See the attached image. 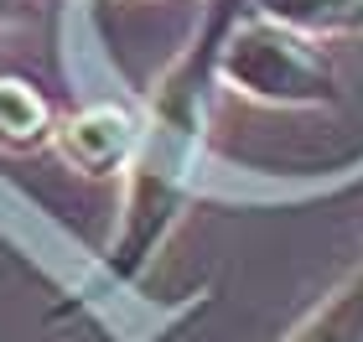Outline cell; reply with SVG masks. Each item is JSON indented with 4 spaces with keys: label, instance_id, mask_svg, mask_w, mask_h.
I'll return each instance as SVG.
<instances>
[{
    "label": "cell",
    "instance_id": "obj_1",
    "mask_svg": "<svg viewBox=\"0 0 363 342\" xmlns=\"http://www.w3.org/2000/svg\"><path fill=\"white\" fill-rule=\"evenodd\" d=\"M218 84L239 89L244 99L286 104V109L337 104V73L322 57V47H311L306 31H291L270 16H259L255 6L239 16V26L223 42Z\"/></svg>",
    "mask_w": 363,
    "mask_h": 342
},
{
    "label": "cell",
    "instance_id": "obj_2",
    "mask_svg": "<svg viewBox=\"0 0 363 342\" xmlns=\"http://www.w3.org/2000/svg\"><path fill=\"white\" fill-rule=\"evenodd\" d=\"M286 342H363V265L327 290L286 332Z\"/></svg>",
    "mask_w": 363,
    "mask_h": 342
}]
</instances>
